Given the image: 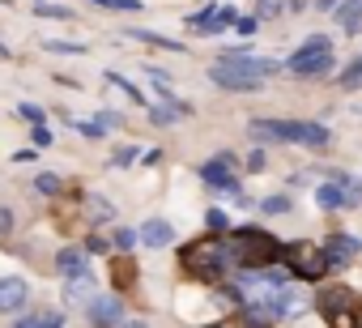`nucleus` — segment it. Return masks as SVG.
<instances>
[{
    "label": "nucleus",
    "mask_w": 362,
    "mask_h": 328,
    "mask_svg": "<svg viewBox=\"0 0 362 328\" xmlns=\"http://www.w3.org/2000/svg\"><path fill=\"white\" fill-rule=\"evenodd\" d=\"M132 39H141V43H153V47H166V52H184V43H175V39H162V35H153V30H128Z\"/></svg>",
    "instance_id": "obj_20"
},
{
    "label": "nucleus",
    "mask_w": 362,
    "mask_h": 328,
    "mask_svg": "<svg viewBox=\"0 0 362 328\" xmlns=\"http://www.w3.org/2000/svg\"><path fill=\"white\" fill-rule=\"evenodd\" d=\"M35 188H39L43 197H60V192H64V184H60L56 175H39V180H35Z\"/></svg>",
    "instance_id": "obj_29"
},
{
    "label": "nucleus",
    "mask_w": 362,
    "mask_h": 328,
    "mask_svg": "<svg viewBox=\"0 0 362 328\" xmlns=\"http://www.w3.org/2000/svg\"><path fill=\"white\" fill-rule=\"evenodd\" d=\"M90 5H103V9H141V0H90Z\"/></svg>",
    "instance_id": "obj_34"
},
{
    "label": "nucleus",
    "mask_w": 362,
    "mask_h": 328,
    "mask_svg": "<svg viewBox=\"0 0 362 328\" xmlns=\"http://www.w3.org/2000/svg\"><path fill=\"white\" fill-rule=\"evenodd\" d=\"M277 73V64L273 60H260V56H222L214 69H209V81L214 86H222V90H239V94H247V90H260L264 86V77H273Z\"/></svg>",
    "instance_id": "obj_2"
},
{
    "label": "nucleus",
    "mask_w": 362,
    "mask_h": 328,
    "mask_svg": "<svg viewBox=\"0 0 362 328\" xmlns=\"http://www.w3.org/2000/svg\"><path fill=\"white\" fill-rule=\"evenodd\" d=\"M86 311H90V324H98V328H111V324H119V315H124V303H119L115 294H107V298H94Z\"/></svg>",
    "instance_id": "obj_10"
},
{
    "label": "nucleus",
    "mask_w": 362,
    "mask_h": 328,
    "mask_svg": "<svg viewBox=\"0 0 362 328\" xmlns=\"http://www.w3.org/2000/svg\"><path fill=\"white\" fill-rule=\"evenodd\" d=\"M235 22H239V13L226 5V9H205V13L188 18V30H197V35H218V30H226V26H235Z\"/></svg>",
    "instance_id": "obj_7"
},
{
    "label": "nucleus",
    "mask_w": 362,
    "mask_h": 328,
    "mask_svg": "<svg viewBox=\"0 0 362 328\" xmlns=\"http://www.w3.org/2000/svg\"><path fill=\"white\" fill-rule=\"evenodd\" d=\"M179 264H184L197 281H222V277H226V269L235 264V252H230V243H226V239L205 235V239H192L184 252H179Z\"/></svg>",
    "instance_id": "obj_1"
},
{
    "label": "nucleus",
    "mask_w": 362,
    "mask_h": 328,
    "mask_svg": "<svg viewBox=\"0 0 362 328\" xmlns=\"http://www.w3.org/2000/svg\"><path fill=\"white\" fill-rule=\"evenodd\" d=\"M111 281H115V290H128V286L136 281V264H132L128 256L115 260V264H111Z\"/></svg>",
    "instance_id": "obj_19"
},
{
    "label": "nucleus",
    "mask_w": 362,
    "mask_h": 328,
    "mask_svg": "<svg viewBox=\"0 0 362 328\" xmlns=\"http://www.w3.org/2000/svg\"><path fill=\"white\" fill-rule=\"evenodd\" d=\"M35 13H39V18H56V22H69V18H73V9H64V5H47V0H43V5H35Z\"/></svg>",
    "instance_id": "obj_25"
},
{
    "label": "nucleus",
    "mask_w": 362,
    "mask_h": 328,
    "mask_svg": "<svg viewBox=\"0 0 362 328\" xmlns=\"http://www.w3.org/2000/svg\"><path fill=\"white\" fill-rule=\"evenodd\" d=\"M86 209H90V218H98V222H107V218H111L107 197H90V205H86Z\"/></svg>",
    "instance_id": "obj_31"
},
{
    "label": "nucleus",
    "mask_w": 362,
    "mask_h": 328,
    "mask_svg": "<svg viewBox=\"0 0 362 328\" xmlns=\"http://www.w3.org/2000/svg\"><path fill=\"white\" fill-rule=\"evenodd\" d=\"M81 264H86V256H81L77 247H69V252H60V256H56V269H60L64 277H77V273H86Z\"/></svg>",
    "instance_id": "obj_18"
},
{
    "label": "nucleus",
    "mask_w": 362,
    "mask_h": 328,
    "mask_svg": "<svg viewBox=\"0 0 362 328\" xmlns=\"http://www.w3.org/2000/svg\"><path fill=\"white\" fill-rule=\"evenodd\" d=\"M18 115H22V119H30V124H39V119H43V111H39L35 102H22V107H18Z\"/></svg>",
    "instance_id": "obj_35"
},
{
    "label": "nucleus",
    "mask_w": 362,
    "mask_h": 328,
    "mask_svg": "<svg viewBox=\"0 0 362 328\" xmlns=\"http://www.w3.org/2000/svg\"><path fill=\"white\" fill-rule=\"evenodd\" d=\"M315 311L324 315L328 328H362V294L349 286H324L315 294Z\"/></svg>",
    "instance_id": "obj_4"
},
{
    "label": "nucleus",
    "mask_w": 362,
    "mask_h": 328,
    "mask_svg": "<svg viewBox=\"0 0 362 328\" xmlns=\"http://www.w3.org/2000/svg\"><path fill=\"white\" fill-rule=\"evenodd\" d=\"M175 239V230H170V222H162V218H149L145 226H141V243L145 247H166Z\"/></svg>",
    "instance_id": "obj_14"
},
{
    "label": "nucleus",
    "mask_w": 362,
    "mask_h": 328,
    "mask_svg": "<svg viewBox=\"0 0 362 328\" xmlns=\"http://www.w3.org/2000/svg\"><path fill=\"white\" fill-rule=\"evenodd\" d=\"M252 141H294V132H290V119H252Z\"/></svg>",
    "instance_id": "obj_11"
},
{
    "label": "nucleus",
    "mask_w": 362,
    "mask_h": 328,
    "mask_svg": "<svg viewBox=\"0 0 362 328\" xmlns=\"http://www.w3.org/2000/svg\"><path fill=\"white\" fill-rule=\"evenodd\" d=\"M103 128H107L103 119H77V132L81 136H103Z\"/></svg>",
    "instance_id": "obj_33"
},
{
    "label": "nucleus",
    "mask_w": 362,
    "mask_h": 328,
    "mask_svg": "<svg viewBox=\"0 0 362 328\" xmlns=\"http://www.w3.org/2000/svg\"><path fill=\"white\" fill-rule=\"evenodd\" d=\"M332 47H328V39L324 35H315V39H307L290 60H286V69L294 73V77H328L332 73Z\"/></svg>",
    "instance_id": "obj_6"
},
{
    "label": "nucleus",
    "mask_w": 362,
    "mask_h": 328,
    "mask_svg": "<svg viewBox=\"0 0 362 328\" xmlns=\"http://www.w3.org/2000/svg\"><path fill=\"white\" fill-rule=\"evenodd\" d=\"M209 230H226V213L222 209H209Z\"/></svg>",
    "instance_id": "obj_38"
},
{
    "label": "nucleus",
    "mask_w": 362,
    "mask_h": 328,
    "mask_svg": "<svg viewBox=\"0 0 362 328\" xmlns=\"http://www.w3.org/2000/svg\"><path fill=\"white\" fill-rule=\"evenodd\" d=\"M315 9H332V13H337V9H341V0H315Z\"/></svg>",
    "instance_id": "obj_41"
},
{
    "label": "nucleus",
    "mask_w": 362,
    "mask_h": 328,
    "mask_svg": "<svg viewBox=\"0 0 362 328\" xmlns=\"http://www.w3.org/2000/svg\"><path fill=\"white\" fill-rule=\"evenodd\" d=\"M0 52H9V47H5V43H0Z\"/></svg>",
    "instance_id": "obj_43"
},
{
    "label": "nucleus",
    "mask_w": 362,
    "mask_h": 328,
    "mask_svg": "<svg viewBox=\"0 0 362 328\" xmlns=\"http://www.w3.org/2000/svg\"><path fill=\"white\" fill-rule=\"evenodd\" d=\"M264 167H269V162H264V153H260V149H256V153H252V158H247V171H264Z\"/></svg>",
    "instance_id": "obj_39"
},
{
    "label": "nucleus",
    "mask_w": 362,
    "mask_h": 328,
    "mask_svg": "<svg viewBox=\"0 0 362 328\" xmlns=\"http://www.w3.org/2000/svg\"><path fill=\"white\" fill-rule=\"evenodd\" d=\"M43 47L56 52V56H81V52H86L81 43H60V39H43Z\"/></svg>",
    "instance_id": "obj_27"
},
{
    "label": "nucleus",
    "mask_w": 362,
    "mask_h": 328,
    "mask_svg": "<svg viewBox=\"0 0 362 328\" xmlns=\"http://www.w3.org/2000/svg\"><path fill=\"white\" fill-rule=\"evenodd\" d=\"M30 136H35V145H39V149H43V145H52V132H47L43 124H35V132H30Z\"/></svg>",
    "instance_id": "obj_37"
},
{
    "label": "nucleus",
    "mask_w": 362,
    "mask_h": 328,
    "mask_svg": "<svg viewBox=\"0 0 362 328\" xmlns=\"http://www.w3.org/2000/svg\"><path fill=\"white\" fill-rule=\"evenodd\" d=\"M290 132L298 145H311V149H324L328 145V128L324 124H307V119H290Z\"/></svg>",
    "instance_id": "obj_13"
},
{
    "label": "nucleus",
    "mask_w": 362,
    "mask_h": 328,
    "mask_svg": "<svg viewBox=\"0 0 362 328\" xmlns=\"http://www.w3.org/2000/svg\"><path fill=\"white\" fill-rule=\"evenodd\" d=\"M230 252H235V264L247 269V273H260V269H273L281 260V243L260 230V226H239L230 235Z\"/></svg>",
    "instance_id": "obj_3"
},
{
    "label": "nucleus",
    "mask_w": 362,
    "mask_h": 328,
    "mask_svg": "<svg viewBox=\"0 0 362 328\" xmlns=\"http://www.w3.org/2000/svg\"><path fill=\"white\" fill-rule=\"evenodd\" d=\"M136 239H141V230H128V226H119V230L111 235V247H119V252H132V247H136Z\"/></svg>",
    "instance_id": "obj_22"
},
{
    "label": "nucleus",
    "mask_w": 362,
    "mask_h": 328,
    "mask_svg": "<svg viewBox=\"0 0 362 328\" xmlns=\"http://www.w3.org/2000/svg\"><path fill=\"white\" fill-rule=\"evenodd\" d=\"M64 303L69 307H90L94 303V277H90V269L77 273V277H64Z\"/></svg>",
    "instance_id": "obj_9"
},
{
    "label": "nucleus",
    "mask_w": 362,
    "mask_h": 328,
    "mask_svg": "<svg viewBox=\"0 0 362 328\" xmlns=\"http://www.w3.org/2000/svg\"><path fill=\"white\" fill-rule=\"evenodd\" d=\"M303 311V294L298 290H277V298H273V315H298Z\"/></svg>",
    "instance_id": "obj_15"
},
{
    "label": "nucleus",
    "mask_w": 362,
    "mask_h": 328,
    "mask_svg": "<svg viewBox=\"0 0 362 328\" xmlns=\"http://www.w3.org/2000/svg\"><path fill=\"white\" fill-rule=\"evenodd\" d=\"M22 303H26V281L22 277H5L0 281V315L22 311Z\"/></svg>",
    "instance_id": "obj_12"
},
{
    "label": "nucleus",
    "mask_w": 362,
    "mask_h": 328,
    "mask_svg": "<svg viewBox=\"0 0 362 328\" xmlns=\"http://www.w3.org/2000/svg\"><path fill=\"white\" fill-rule=\"evenodd\" d=\"M324 252H328V264H332V269H345V264L358 256V239L345 235V230H332V239H328Z\"/></svg>",
    "instance_id": "obj_8"
},
{
    "label": "nucleus",
    "mask_w": 362,
    "mask_h": 328,
    "mask_svg": "<svg viewBox=\"0 0 362 328\" xmlns=\"http://www.w3.org/2000/svg\"><path fill=\"white\" fill-rule=\"evenodd\" d=\"M358 22H362V0H341L337 26H341V30H358Z\"/></svg>",
    "instance_id": "obj_17"
},
{
    "label": "nucleus",
    "mask_w": 362,
    "mask_h": 328,
    "mask_svg": "<svg viewBox=\"0 0 362 328\" xmlns=\"http://www.w3.org/2000/svg\"><path fill=\"white\" fill-rule=\"evenodd\" d=\"M35 5H43V0H35Z\"/></svg>",
    "instance_id": "obj_44"
},
{
    "label": "nucleus",
    "mask_w": 362,
    "mask_h": 328,
    "mask_svg": "<svg viewBox=\"0 0 362 328\" xmlns=\"http://www.w3.org/2000/svg\"><path fill=\"white\" fill-rule=\"evenodd\" d=\"M136 158H141V153H136L132 145H119V149L111 153V167H128V162H136Z\"/></svg>",
    "instance_id": "obj_32"
},
{
    "label": "nucleus",
    "mask_w": 362,
    "mask_h": 328,
    "mask_svg": "<svg viewBox=\"0 0 362 328\" xmlns=\"http://www.w3.org/2000/svg\"><path fill=\"white\" fill-rule=\"evenodd\" d=\"M260 209H264V213H290V197H264Z\"/></svg>",
    "instance_id": "obj_30"
},
{
    "label": "nucleus",
    "mask_w": 362,
    "mask_h": 328,
    "mask_svg": "<svg viewBox=\"0 0 362 328\" xmlns=\"http://www.w3.org/2000/svg\"><path fill=\"white\" fill-rule=\"evenodd\" d=\"M315 201H320V209H345L349 201H345V188L332 180V184H324L320 192H315Z\"/></svg>",
    "instance_id": "obj_16"
},
{
    "label": "nucleus",
    "mask_w": 362,
    "mask_h": 328,
    "mask_svg": "<svg viewBox=\"0 0 362 328\" xmlns=\"http://www.w3.org/2000/svg\"><path fill=\"white\" fill-rule=\"evenodd\" d=\"M107 81H111V86H115V90H124V98H132V102H145V98H141V90H136V86H132V81H124V77H119V73H107Z\"/></svg>",
    "instance_id": "obj_28"
},
{
    "label": "nucleus",
    "mask_w": 362,
    "mask_h": 328,
    "mask_svg": "<svg viewBox=\"0 0 362 328\" xmlns=\"http://www.w3.org/2000/svg\"><path fill=\"white\" fill-rule=\"evenodd\" d=\"M286 9V0H256V18L260 22H269V18H277Z\"/></svg>",
    "instance_id": "obj_26"
},
{
    "label": "nucleus",
    "mask_w": 362,
    "mask_h": 328,
    "mask_svg": "<svg viewBox=\"0 0 362 328\" xmlns=\"http://www.w3.org/2000/svg\"><path fill=\"white\" fill-rule=\"evenodd\" d=\"M13 328H64V320H60L56 311H47V315H30V320H18Z\"/></svg>",
    "instance_id": "obj_21"
},
{
    "label": "nucleus",
    "mask_w": 362,
    "mask_h": 328,
    "mask_svg": "<svg viewBox=\"0 0 362 328\" xmlns=\"http://www.w3.org/2000/svg\"><path fill=\"white\" fill-rule=\"evenodd\" d=\"M256 22H260V18H239V22H235V30L247 39V35H256Z\"/></svg>",
    "instance_id": "obj_36"
},
{
    "label": "nucleus",
    "mask_w": 362,
    "mask_h": 328,
    "mask_svg": "<svg viewBox=\"0 0 362 328\" xmlns=\"http://www.w3.org/2000/svg\"><path fill=\"white\" fill-rule=\"evenodd\" d=\"M119 328H149V324H141V320H128V324H119Z\"/></svg>",
    "instance_id": "obj_42"
},
{
    "label": "nucleus",
    "mask_w": 362,
    "mask_h": 328,
    "mask_svg": "<svg viewBox=\"0 0 362 328\" xmlns=\"http://www.w3.org/2000/svg\"><path fill=\"white\" fill-rule=\"evenodd\" d=\"M281 260H286V269H290L298 281H320V277L332 269V264H328V252L315 247V243H307V239L281 247Z\"/></svg>",
    "instance_id": "obj_5"
},
{
    "label": "nucleus",
    "mask_w": 362,
    "mask_h": 328,
    "mask_svg": "<svg viewBox=\"0 0 362 328\" xmlns=\"http://www.w3.org/2000/svg\"><path fill=\"white\" fill-rule=\"evenodd\" d=\"M337 184L345 188V201H349V205H362V180H349V175H337Z\"/></svg>",
    "instance_id": "obj_24"
},
{
    "label": "nucleus",
    "mask_w": 362,
    "mask_h": 328,
    "mask_svg": "<svg viewBox=\"0 0 362 328\" xmlns=\"http://www.w3.org/2000/svg\"><path fill=\"white\" fill-rule=\"evenodd\" d=\"M90 252H107V239H98V235H90V243H86Z\"/></svg>",
    "instance_id": "obj_40"
},
{
    "label": "nucleus",
    "mask_w": 362,
    "mask_h": 328,
    "mask_svg": "<svg viewBox=\"0 0 362 328\" xmlns=\"http://www.w3.org/2000/svg\"><path fill=\"white\" fill-rule=\"evenodd\" d=\"M337 81H341V90H358V86H362V56H358V60H354Z\"/></svg>",
    "instance_id": "obj_23"
}]
</instances>
